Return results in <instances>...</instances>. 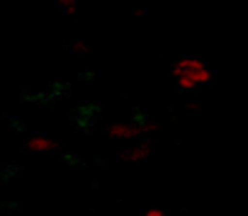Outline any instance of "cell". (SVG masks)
Returning <instances> with one entry per match:
<instances>
[{
	"mask_svg": "<svg viewBox=\"0 0 248 216\" xmlns=\"http://www.w3.org/2000/svg\"><path fill=\"white\" fill-rule=\"evenodd\" d=\"M59 8L66 15H76L78 13V0H59Z\"/></svg>",
	"mask_w": 248,
	"mask_h": 216,
	"instance_id": "5",
	"label": "cell"
},
{
	"mask_svg": "<svg viewBox=\"0 0 248 216\" xmlns=\"http://www.w3.org/2000/svg\"><path fill=\"white\" fill-rule=\"evenodd\" d=\"M73 51H76V54H88V44H85V42H76V44H73Z\"/></svg>",
	"mask_w": 248,
	"mask_h": 216,
	"instance_id": "7",
	"label": "cell"
},
{
	"mask_svg": "<svg viewBox=\"0 0 248 216\" xmlns=\"http://www.w3.org/2000/svg\"><path fill=\"white\" fill-rule=\"evenodd\" d=\"M144 216H168V214H166L161 206H151V209H146V211H144Z\"/></svg>",
	"mask_w": 248,
	"mask_h": 216,
	"instance_id": "6",
	"label": "cell"
},
{
	"mask_svg": "<svg viewBox=\"0 0 248 216\" xmlns=\"http://www.w3.org/2000/svg\"><path fill=\"white\" fill-rule=\"evenodd\" d=\"M161 122H151V119H122L107 127V134L112 139H122V141H129V139H141L151 131H158Z\"/></svg>",
	"mask_w": 248,
	"mask_h": 216,
	"instance_id": "2",
	"label": "cell"
},
{
	"mask_svg": "<svg viewBox=\"0 0 248 216\" xmlns=\"http://www.w3.org/2000/svg\"><path fill=\"white\" fill-rule=\"evenodd\" d=\"M151 156V144L149 141H141V144H137V146H132V148H127L122 153V160L124 163H141V160H146Z\"/></svg>",
	"mask_w": 248,
	"mask_h": 216,
	"instance_id": "3",
	"label": "cell"
},
{
	"mask_svg": "<svg viewBox=\"0 0 248 216\" xmlns=\"http://www.w3.org/2000/svg\"><path fill=\"white\" fill-rule=\"evenodd\" d=\"M59 144L54 141V139H46V136H32L30 141H27V148L30 151H34V153H46V151H54Z\"/></svg>",
	"mask_w": 248,
	"mask_h": 216,
	"instance_id": "4",
	"label": "cell"
},
{
	"mask_svg": "<svg viewBox=\"0 0 248 216\" xmlns=\"http://www.w3.org/2000/svg\"><path fill=\"white\" fill-rule=\"evenodd\" d=\"M170 73H173L178 87L185 90V92H192V90L207 85L214 78L212 68H207V63L202 58H197V56H185V58L175 61V66H173Z\"/></svg>",
	"mask_w": 248,
	"mask_h": 216,
	"instance_id": "1",
	"label": "cell"
}]
</instances>
